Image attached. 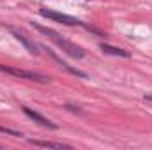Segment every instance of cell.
Wrapping results in <instances>:
<instances>
[{
  "label": "cell",
  "mask_w": 152,
  "mask_h": 150,
  "mask_svg": "<svg viewBox=\"0 0 152 150\" xmlns=\"http://www.w3.org/2000/svg\"><path fill=\"white\" fill-rule=\"evenodd\" d=\"M32 27L39 30L41 34H44L46 37H50L58 48H62V51H66L67 55H71V57H75V58H83L85 57V51L80 48V46H76L75 42H71V41H67V39H64L57 30H53V28H48V27H42V25H37V23H32Z\"/></svg>",
  "instance_id": "obj_1"
},
{
  "label": "cell",
  "mask_w": 152,
  "mask_h": 150,
  "mask_svg": "<svg viewBox=\"0 0 152 150\" xmlns=\"http://www.w3.org/2000/svg\"><path fill=\"white\" fill-rule=\"evenodd\" d=\"M0 71L5 73V74L16 76V78H21V79H30V81H36V83H50L51 78L48 74H42L37 71H28V69H18V67H11V66H0Z\"/></svg>",
  "instance_id": "obj_2"
},
{
  "label": "cell",
  "mask_w": 152,
  "mask_h": 150,
  "mask_svg": "<svg viewBox=\"0 0 152 150\" xmlns=\"http://www.w3.org/2000/svg\"><path fill=\"white\" fill-rule=\"evenodd\" d=\"M39 14L44 16V18H48V20L69 25V27H83L85 25L78 18H75V16H69V14H64V12H57V11H51V9H39Z\"/></svg>",
  "instance_id": "obj_3"
},
{
  "label": "cell",
  "mask_w": 152,
  "mask_h": 150,
  "mask_svg": "<svg viewBox=\"0 0 152 150\" xmlns=\"http://www.w3.org/2000/svg\"><path fill=\"white\" fill-rule=\"evenodd\" d=\"M39 48H41V50H44V51H46V53H48V55H50V57H51V58H53V60H55V62H57V64H58V66H60V67H62L64 71H67L69 74L76 76V78H87V73H83V71H80V69L73 67V66H69L67 62H64V60H62V58H60V57H58V55H57L55 51L48 50L46 46H39Z\"/></svg>",
  "instance_id": "obj_4"
},
{
  "label": "cell",
  "mask_w": 152,
  "mask_h": 150,
  "mask_svg": "<svg viewBox=\"0 0 152 150\" xmlns=\"http://www.w3.org/2000/svg\"><path fill=\"white\" fill-rule=\"evenodd\" d=\"M7 28H9V32H11L14 37L18 39V41H20V42L28 50V53H32V55H37V53H39V46L34 42V41H30V39L27 37L23 32H20V30H16V28H12V27H7Z\"/></svg>",
  "instance_id": "obj_5"
},
{
  "label": "cell",
  "mask_w": 152,
  "mask_h": 150,
  "mask_svg": "<svg viewBox=\"0 0 152 150\" xmlns=\"http://www.w3.org/2000/svg\"><path fill=\"white\" fill-rule=\"evenodd\" d=\"M23 110V113L28 117V118H32L34 122H37L39 125H42V127H50V129H57V124H53L50 118H46V117H42L41 113H37V111H34L32 108H27V106H23L21 108Z\"/></svg>",
  "instance_id": "obj_6"
},
{
  "label": "cell",
  "mask_w": 152,
  "mask_h": 150,
  "mask_svg": "<svg viewBox=\"0 0 152 150\" xmlns=\"http://www.w3.org/2000/svg\"><path fill=\"white\" fill-rule=\"evenodd\" d=\"M99 48H101V51H104V53H108V55H113V57H122V58H129V57H131L129 51L120 50V48H115V46L106 44V42H99Z\"/></svg>",
  "instance_id": "obj_7"
},
{
  "label": "cell",
  "mask_w": 152,
  "mask_h": 150,
  "mask_svg": "<svg viewBox=\"0 0 152 150\" xmlns=\"http://www.w3.org/2000/svg\"><path fill=\"white\" fill-rule=\"evenodd\" d=\"M28 143L36 145V147H44V149H69V145H64V143H58V141H44V140H28Z\"/></svg>",
  "instance_id": "obj_8"
},
{
  "label": "cell",
  "mask_w": 152,
  "mask_h": 150,
  "mask_svg": "<svg viewBox=\"0 0 152 150\" xmlns=\"http://www.w3.org/2000/svg\"><path fill=\"white\" fill-rule=\"evenodd\" d=\"M0 133H4V134H9V136H14V138H20V136H23L21 133H18V131H14V129L2 127V125H0Z\"/></svg>",
  "instance_id": "obj_9"
},
{
  "label": "cell",
  "mask_w": 152,
  "mask_h": 150,
  "mask_svg": "<svg viewBox=\"0 0 152 150\" xmlns=\"http://www.w3.org/2000/svg\"><path fill=\"white\" fill-rule=\"evenodd\" d=\"M145 101H149V103H152V94H145V97H143Z\"/></svg>",
  "instance_id": "obj_10"
}]
</instances>
